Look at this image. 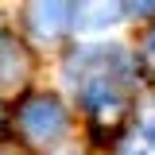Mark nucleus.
I'll return each mask as SVG.
<instances>
[{
	"label": "nucleus",
	"mask_w": 155,
	"mask_h": 155,
	"mask_svg": "<svg viewBox=\"0 0 155 155\" xmlns=\"http://www.w3.org/2000/svg\"><path fill=\"white\" fill-rule=\"evenodd\" d=\"M120 155H155V109L140 116V124H136V132L124 140V147Z\"/></svg>",
	"instance_id": "obj_4"
},
{
	"label": "nucleus",
	"mask_w": 155,
	"mask_h": 155,
	"mask_svg": "<svg viewBox=\"0 0 155 155\" xmlns=\"http://www.w3.org/2000/svg\"><path fill=\"white\" fill-rule=\"evenodd\" d=\"M23 74H27L23 51H19L16 43L0 39V85H16V81H23Z\"/></svg>",
	"instance_id": "obj_5"
},
{
	"label": "nucleus",
	"mask_w": 155,
	"mask_h": 155,
	"mask_svg": "<svg viewBox=\"0 0 155 155\" xmlns=\"http://www.w3.org/2000/svg\"><path fill=\"white\" fill-rule=\"evenodd\" d=\"M143 58H147V62L155 66V31L147 35V43H143Z\"/></svg>",
	"instance_id": "obj_7"
},
{
	"label": "nucleus",
	"mask_w": 155,
	"mask_h": 155,
	"mask_svg": "<svg viewBox=\"0 0 155 155\" xmlns=\"http://www.w3.org/2000/svg\"><path fill=\"white\" fill-rule=\"evenodd\" d=\"M128 16H155V0H120Z\"/></svg>",
	"instance_id": "obj_6"
},
{
	"label": "nucleus",
	"mask_w": 155,
	"mask_h": 155,
	"mask_svg": "<svg viewBox=\"0 0 155 155\" xmlns=\"http://www.w3.org/2000/svg\"><path fill=\"white\" fill-rule=\"evenodd\" d=\"M19 124L35 143H54L66 136V109L58 97H31L19 113Z\"/></svg>",
	"instance_id": "obj_1"
},
{
	"label": "nucleus",
	"mask_w": 155,
	"mask_h": 155,
	"mask_svg": "<svg viewBox=\"0 0 155 155\" xmlns=\"http://www.w3.org/2000/svg\"><path fill=\"white\" fill-rule=\"evenodd\" d=\"M27 16H31V31L39 39H58L70 27V0H31Z\"/></svg>",
	"instance_id": "obj_3"
},
{
	"label": "nucleus",
	"mask_w": 155,
	"mask_h": 155,
	"mask_svg": "<svg viewBox=\"0 0 155 155\" xmlns=\"http://www.w3.org/2000/svg\"><path fill=\"white\" fill-rule=\"evenodd\" d=\"M116 19H124L120 0H70V23L78 27V35L109 31Z\"/></svg>",
	"instance_id": "obj_2"
}]
</instances>
